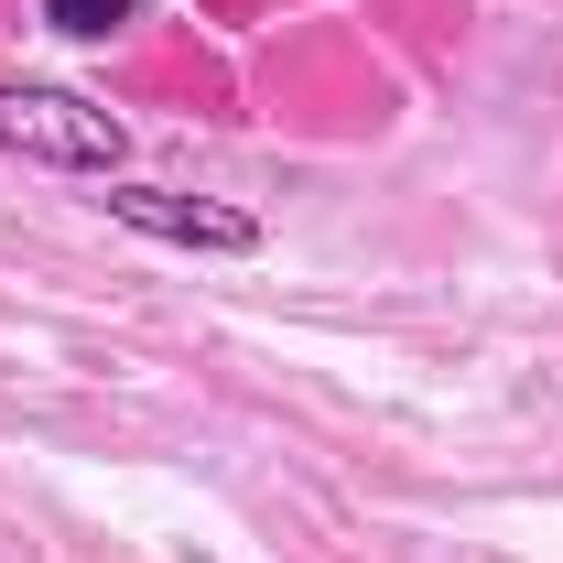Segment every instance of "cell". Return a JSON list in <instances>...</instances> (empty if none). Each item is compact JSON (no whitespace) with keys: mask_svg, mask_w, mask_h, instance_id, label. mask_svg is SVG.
I'll list each match as a JSON object with an SVG mask.
<instances>
[{"mask_svg":"<svg viewBox=\"0 0 563 563\" xmlns=\"http://www.w3.org/2000/svg\"><path fill=\"white\" fill-rule=\"evenodd\" d=\"M0 152L33 163V174H131V120L98 109L87 87H44V76H0Z\"/></svg>","mask_w":563,"mask_h":563,"instance_id":"6da1fadb","label":"cell"},{"mask_svg":"<svg viewBox=\"0 0 563 563\" xmlns=\"http://www.w3.org/2000/svg\"><path fill=\"white\" fill-rule=\"evenodd\" d=\"M98 207L120 217L131 239H163V250H196V261H250L261 250V217L239 196H196V185H141V174H109Z\"/></svg>","mask_w":563,"mask_h":563,"instance_id":"7a4b0ae2","label":"cell"},{"mask_svg":"<svg viewBox=\"0 0 563 563\" xmlns=\"http://www.w3.org/2000/svg\"><path fill=\"white\" fill-rule=\"evenodd\" d=\"M33 11H44V33H66V44H120L141 0H33Z\"/></svg>","mask_w":563,"mask_h":563,"instance_id":"3957f363","label":"cell"}]
</instances>
